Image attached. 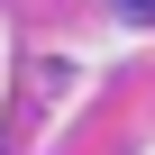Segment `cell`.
<instances>
[{
	"mask_svg": "<svg viewBox=\"0 0 155 155\" xmlns=\"http://www.w3.org/2000/svg\"><path fill=\"white\" fill-rule=\"evenodd\" d=\"M146 9H155V0H146Z\"/></svg>",
	"mask_w": 155,
	"mask_h": 155,
	"instance_id": "6da1fadb",
	"label": "cell"
}]
</instances>
